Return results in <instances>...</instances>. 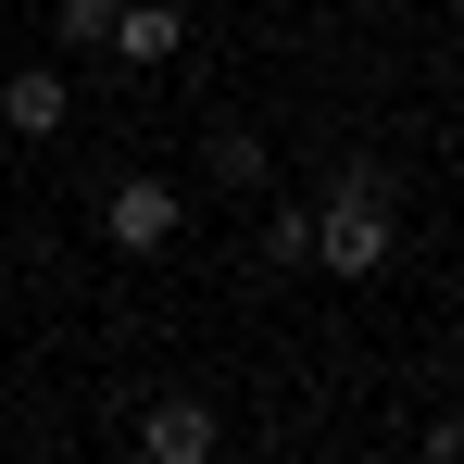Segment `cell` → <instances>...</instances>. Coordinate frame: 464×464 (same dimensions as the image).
<instances>
[{"mask_svg": "<svg viewBox=\"0 0 464 464\" xmlns=\"http://www.w3.org/2000/svg\"><path fill=\"white\" fill-rule=\"evenodd\" d=\"M227 452V414L201 401V389H163V401H139V464H214Z\"/></svg>", "mask_w": 464, "mask_h": 464, "instance_id": "obj_3", "label": "cell"}, {"mask_svg": "<svg viewBox=\"0 0 464 464\" xmlns=\"http://www.w3.org/2000/svg\"><path fill=\"white\" fill-rule=\"evenodd\" d=\"M101 51H113L126 76H151V63L188 51V13H176V0H113V38H101Z\"/></svg>", "mask_w": 464, "mask_h": 464, "instance_id": "obj_4", "label": "cell"}, {"mask_svg": "<svg viewBox=\"0 0 464 464\" xmlns=\"http://www.w3.org/2000/svg\"><path fill=\"white\" fill-rule=\"evenodd\" d=\"M201 176H214L227 201H251V188L276 176V163H264V126H214V139H201Z\"/></svg>", "mask_w": 464, "mask_h": 464, "instance_id": "obj_6", "label": "cell"}, {"mask_svg": "<svg viewBox=\"0 0 464 464\" xmlns=\"http://www.w3.org/2000/svg\"><path fill=\"white\" fill-rule=\"evenodd\" d=\"M302 264H314V214L276 201V214H264V276H302Z\"/></svg>", "mask_w": 464, "mask_h": 464, "instance_id": "obj_7", "label": "cell"}, {"mask_svg": "<svg viewBox=\"0 0 464 464\" xmlns=\"http://www.w3.org/2000/svg\"><path fill=\"white\" fill-rule=\"evenodd\" d=\"M389 251H401V227H389V163H339L326 176V201H314V264L326 276H377Z\"/></svg>", "mask_w": 464, "mask_h": 464, "instance_id": "obj_1", "label": "cell"}, {"mask_svg": "<svg viewBox=\"0 0 464 464\" xmlns=\"http://www.w3.org/2000/svg\"><path fill=\"white\" fill-rule=\"evenodd\" d=\"M51 38H63V51H101V38H113V0H51Z\"/></svg>", "mask_w": 464, "mask_h": 464, "instance_id": "obj_8", "label": "cell"}, {"mask_svg": "<svg viewBox=\"0 0 464 464\" xmlns=\"http://www.w3.org/2000/svg\"><path fill=\"white\" fill-rule=\"evenodd\" d=\"M101 238H113L126 264H163V251L188 238V201H176L163 176H113V188H101Z\"/></svg>", "mask_w": 464, "mask_h": 464, "instance_id": "obj_2", "label": "cell"}, {"mask_svg": "<svg viewBox=\"0 0 464 464\" xmlns=\"http://www.w3.org/2000/svg\"><path fill=\"white\" fill-rule=\"evenodd\" d=\"M0 126H13V139H63V126H76V88H63V63L0 76Z\"/></svg>", "mask_w": 464, "mask_h": 464, "instance_id": "obj_5", "label": "cell"}]
</instances>
